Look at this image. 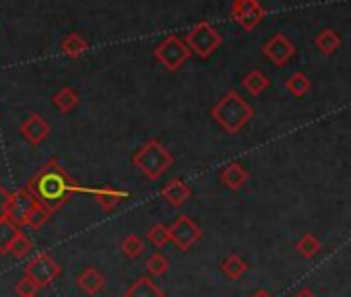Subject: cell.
<instances>
[{
    "label": "cell",
    "mask_w": 351,
    "mask_h": 297,
    "mask_svg": "<svg viewBox=\"0 0 351 297\" xmlns=\"http://www.w3.org/2000/svg\"><path fill=\"white\" fill-rule=\"evenodd\" d=\"M60 50L66 58H81L87 50H89V42L81 36V34H69L62 42H60Z\"/></svg>",
    "instance_id": "obj_18"
},
{
    "label": "cell",
    "mask_w": 351,
    "mask_h": 297,
    "mask_svg": "<svg viewBox=\"0 0 351 297\" xmlns=\"http://www.w3.org/2000/svg\"><path fill=\"white\" fill-rule=\"evenodd\" d=\"M38 289H40V285H38L36 281H32L29 276H23V279L17 283V287H15V291L19 293V297H32V295H38Z\"/></svg>",
    "instance_id": "obj_30"
},
{
    "label": "cell",
    "mask_w": 351,
    "mask_h": 297,
    "mask_svg": "<svg viewBox=\"0 0 351 297\" xmlns=\"http://www.w3.org/2000/svg\"><path fill=\"white\" fill-rule=\"evenodd\" d=\"M60 272H62L60 264L50 254H46V252L36 254L27 262V266H25V276H29L32 281H36L40 287H46V285L54 283L60 276Z\"/></svg>",
    "instance_id": "obj_7"
},
{
    "label": "cell",
    "mask_w": 351,
    "mask_h": 297,
    "mask_svg": "<svg viewBox=\"0 0 351 297\" xmlns=\"http://www.w3.org/2000/svg\"><path fill=\"white\" fill-rule=\"evenodd\" d=\"M27 188L36 194L38 203L44 205L50 213L58 211L69 203L73 194H83L85 186H81L75 178L66 174L58 159L46 162L29 180Z\"/></svg>",
    "instance_id": "obj_1"
},
{
    "label": "cell",
    "mask_w": 351,
    "mask_h": 297,
    "mask_svg": "<svg viewBox=\"0 0 351 297\" xmlns=\"http://www.w3.org/2000/svg\"><path fill=\"white\" fill-rule=\"evenodd\" d=\"M219 268H221V272H223L230 281H238V279H242V276L246 274V270L250 268V264H248L246 258H242V256H238V254H232V256H228V258L221 260Z\"/></svg>",
    "instance_id": "obj_17"
},
{
    "label": "cell",
    "mask_w": 351,
    "mask_h": 297,
    "mask_svg": "<svg viewBox=\"0 0 351 297\" xmlns=\"http://www.w3.org/2000/svg\"><path fill=\"white\" fill-rule=\"evenodd\" d=\"M122 297H165L163 289L151 281V276H138L126 291Z\"/></svg>",
    "instance_id": "obj_16"
},
{
    "label": "cell",
    "mask_w": 351,
    "mask_h": 297,
    "mask_svg": "<svg viewBox=\"0 0 351 297\" xmlns=\"http://www.w3.org/2000/svg\"><path fill=\"white\" fill-rule=\"evenodd\" d=\"M132 164L143 176L155 182L173 166V155L165 144H161L157 138H151L132 155Z\"/></svg>",
    "instance_id": "obj_3"
},
{
    "label": "cell",
    "mask_w": 351,
    "mask_h": 297,
    "mask_svg": "<svg viewBox=\"0 0 351 297\" xmlns=\"http://www.w3.org/2000/svg\"><path fill=\"white\" fill-rule=\"evenodd\" d=\"M36 205H38V198L29 188L15 190L13 198H11V207H9V219L15 221L19 227L27 225V219H29L32 211L36 209Z\"/></svg>",
    "instance_id": "obj_10"
},
{
    "label": "cell",
    "mask_w": 351,
    "mask_h": 297,
    "mask_svg": "<svg viewBox=\"0 0 351 297\" xmlns=\"http://www.w3.org/2000/svg\"><path fill=\"white\" fill-rule=\"evenodd\" d=\"M153 56L165 70L176 73L184 66V62H189V58L193 56V50L189 48L184 40H180L176 34H169L153 48Z\"/></svg>",
    "instance_id": "obj_4"
},
{
    "label": "cell",
    "mask_w": 351,
    "mask_h": 297,
    "mask_svg": "<svg viewBox=\"0 0 351 297\" xmlns=\"http://www.w3.org/2000/svg\"><path fill=\"white\" fill-rule=\"evenodd\" d=\"M120 248H122V254H124L126 258L134 260V258H138V256L145 252V242H143V237H141V235H136V233H128V235L122 240Z\"/></svg>",
    "instance_id": "obj_25"
},
{
    "label": "cell",
    "mask_w": 351,
    "mask_h": 297,
    "mask_svg": "<svg viewBox=\"0 0 351 297\" xmlns=\"http://www.w3.org/2000/svg\"><path fill=\"white\" fill-rule=\"evenodd\" d=\"M242 87L246 93H250L252 97L263 95L269 89V79L261 73V70H250L248 75H244L242 79Z\"/></svg>",
    "instance_id": "obj_21"
},
{
    "label": "cell",
    "mask_w": 351,
    "mask_h": 297,
    "mask_svg": "<svg viewBox=\"0 0 351 297\" xmlns=\"http://www.w3.org/2000/svg\"><path fill=\"white\" fill-rule=\"evenodd\" d=\"M161 198H163L167 205H171V207H182L184 203H189V201L193 198V188H191L184 180L173 178V180H169V182L163 184V188H161Z\"/></svg>",
    "instance_id": "obj_13"
},
{
    "label": "cell",
    "mask_w": 351,
    "mask_h": 297,
    "mask_svg": "<svg viewBox=\"0 0 351 297\" xmlns=\"http://www.w3.org/2000/svg\"><path fill=\"white\" fill-rule=\"evenodd\" d=\"M52 101H54V105H56V109L60 114H69V112H73L79 105V93L75 89H71V87H62L52 97Z\"/></svg>",
    "instance_id": "obj_22"
},
{
    "label": "cell",
    "mask_w": 351,
    "mask_h": 297,
    "mask_svg": "<svg viewBox=\"0 0 351 297\" xmlns=\"http://www.w3.org/2000/svg\"><path fill=\"white\" fill-rule=\"evenodd\" d=\"M147 240L155 246V248H163L167 242H171V235H169V225H163V223H153L147 231Z\"/></svg>",
    "instance_id": "obj_26"
},
{
    "label": "cell",
    "mask_w": 351,
    "mask_h": 297,
    "mask_svg": "<svg viewBox=\"0 0 351 297\" xmlns=\"http://www.w3.org/2000/svg\"><path fill=\"white\" fill-rule=\"evenodd\" d=\"M211 118L223 128V132L238 134L254 118V107L236 89H232L211 107Z\"/></svg>",
    "instance_id": "obj_2"
},
{
    "label": "cell",
    "mask_w": 351,
    "mask_h": 297,
    "mask_svg": "<svg viewBox=\"0 0 351 297\" xmlns=\"http://www.w3.org/2000/svg\"><path fill=\"white\" fill-rule=\"evenodd\" d=\"M32 297H38V295H32Z\"/></svg>",
    "instance_id": "obj_34"
},
{
    "label": "cell",
    "mask_w": 351,
    "mask_h": 297,
    "mask_svg": "<svg viewBox=\"0 0 351 297\" xmlns=\"http://www.w3.org/2000/svg\"><path fill=\"white\" fill-rule=\"evenodd\" d=\"M77 285L81 291H85L87 295H97L104 287H106V276L95 268V266H87L79 276H77Z\"/></svg>",
    "instance_id": "obj_15"
},
{
    "label": "cell",
    "mask_w": 351,
    "mask_h": 297,
    "mask_svg": "<svg viewBox=\"0 0 351 297\" xmlns=\"http://www.w3.org/2000/svg\"><path fill=\"white\" fill-rule=\"evenodd\" d=\"M32 250H34V242L21 231L19 237H17V240L13 242V246H11V254H13L15 258H25Z\"/></svg>",
    "instance_id": "obj_28"
},
{
    "label": "cell",
    "mask_w": 351,
    "mask_h": 297,
    "mask_svg": "<svg viewBox=\"0 0 351 297\" xmlns=\"http://www.w3.org/2000/svg\"><path fill=\"white\" fill-rule=\"evenodd\" d=\"M169 235H171V242L176 244V248L180 252H189L201 242L203 229L189 215H180L169 225Z\"/></svg>",
    "instance_id": "obj_6"
},
{
    "label": "cell",
    "mask_w": 351,
    "mask_h": 297,
    "mask_svg": "<svg viewBox=\"0 0 351 297\" xmlns=\"http://www.w3.org/2000/svg\"><path fill=\"white\" fill-rule=\"evenodd\" d=\"M145 268L151 276H163L167 270H169V260L161 254V252H155L147 258L145 262Z\"/></svg>",
    "instance_id": "obj_27"
},
{
    "label": "cell",
    "mask_w": 351,
    "mask_h": 297,
    "mask_svg": "<svg viewBox=\"0 0 351 297\" xmlns=\"http://www.w3.org/2000/svg\"><path fill=\"white\" fill-rule=\"evenodd\" d=\"M295 250H298V254H302L304 258H316L318 254H320V250H322V244H320V240L314 235V233H304L298 242H295Z\"/></svg>",
    "instance_id": "obj_23"
},
{
    "label": "cell",
    "mask_w": 351,
    "mask_h": 297,
    "mask_svg": "<svg viewBox=\"0 0 351 297\" xmlns=\"http://www.w3.org/2000/svg\"><path fill=\"white\" fill-rule=\"evenodd\" d=\"M263 56L267 60H271L275 66H285L293 56H295V46L293 42L283 36V34H275L265 46H263Z\"/></svg>",
    "instance_id": "obj_9"
},
{
    "label": "cell",
    "mask_w": 351,
    "mask_h": 297,
    "mask_svg": "<svg viewBox=\"0 0 351 297\" xmlns=\"http://www.w3.org/2000/svg\"><path fill=\"white\" fill-rule=\"evenodd\" d=\"M83 194L93 196V201L101 207V211H114L122 201L130 198L128 190H118V188H110V186H101V188H87L85 186Z\"/></svg>",
    "instance_id": "obj_11"
},
{
    "label": "cell",
    "mask_w": 351,
    "mask_h": 297,
    "mask_svg": "<svg viewBox=\"0 0 351 297\" xmlns=\"http://www.w3.org/2000/svg\"><path fill=\"white\" fill-rule=\"evenodd\" d=\"M184 42L189 44L193 54H197L199 58L207 60L209 56H213V52H217V48L221 46L223 38H221V34L209 21H201L193 29H189Z\"/></svg>",
    "instance_id": "obj_5"
},
{
    "label": "cell",
    "mask_w": 351,
    "mask_h": 297,
    "mask_svg": "<svg viewBox=\"0 0 351 297\" xmlns=\"http://www.w3.org/2000/svg\"><path fill=\"white\" fill-rule=\"evenodd\" d=\"M50 211L44 207V205H36V209L32 211V215H29V219H27V225L29 227H34V229H40L42 225H46L48 223V219H50Z\"/></svg>",
    "instance_id": "obj_29"
},
{
    "label": "cell",
    "mask_w": 351,
    "mask_h": 297,
    "mask_svg": "<svg viewBox=\"0 0 351 297\" xmlns=\"http://www.w3.org/2000/svg\"><path fill=\"white\" fill-rule=\"evenodd\" d=\"M250 180L248 170L240 164V162H232L228 164L221 172H219V182L230 188V190H240L246 186V182Z\"/></svg>",
    "instance_id": "obj_14"
},
{
    "label": "cell",
    "mask_w": 351,
    "mask_h": 297,
    "mask_svg": "<svg viewBox=\"0 0 351 297\" xmlns=\"http://www.w3.org/2000/svg\"><path fill=\"white\" fill-rule=\"evenodd\" d=\"M21 134L25 136V140L32 146H40L48 136H50V124L40 116V114H32L27 120H23L21 124Z\"/></svg>",
    "instance_id": "obj_12"
},
{
    "label": "cell",
    "mask_w": 351,
    "mask_h": 297,
    "mask_svg": "<svg viewBox=\"0 0 351 297\" xmlns=\"http://www.w3.org/2000/svg\"><path fill=\"white\" fill-rule=\"evenodd\" d=\"M21 229L15 221H11L9 217L0 221V254H9L13 242L19 237Z\"/></svg>",
    "instance_id": "obj_19"
},
{
    "label": "cell",
    "mask_w": 351,
    "mask_h": 297,
    "mask_svg": "<svg viewBox=\"0 0 351 297\" xmlns=\"http://www.w3.org/2000/svg\"><path fill=\"white\" fill-rule=\"evenodd\" d=\"M341 38L335 29H322L316 38H314V46L324 54V56H330L335 54L339 48H341Z\"/></svg>",
    "instance_id": "obj_20"
},
{
    "label": "cell",
    "mask_w": 351,
    "mask_h": 297,
    "mask_svg": "<svg viewBox=\"0 0 351 297\" xmlns=\"http://www.w3.org/2000/svg\"><path fill=\"white\" fill-rule=\"evenodd\" d=\"M11 198H13V192H9L3 184H0V221L9 217Z\"/></svg>",
    "instance_id": "obj_31"
},
{
    "label": "cell",
    "mask_w": 351,
    "mask_h": 297,
    "mask_svg": "<svg viewBox=\"0 0 351 297\" xmlns=\"http://www.w3.org/2000/svg\"><path fill=\"white\" fill-rule=\"evenodd\" d=\"M232 19L246 31H254L265 19V7L258 0H234Z\"/></svg>",
    "instance_id": "obj_8"
},
{
    "label": "cell",
    "mask_w": 351,
    "mask_h": 297,
    "mask_svg": "<svg viewBox=\"0 0 351 297\" xmlns=\"http://www.w3.org/2000/svg\"><path fill=\"white\" fill-rule=\"evenodd\" d=\"M250 297H273V295H271V293H269L267 289H256V291H254V293H252Z\"/></svg>",
    "instance_id": "obj_33"
},
{
    "label": "cell",
    "mask_w": 351,
    "mask_h": 297,
    "mask_svg": "<svg viewBox=\"0 0 351 297\" xmlns=\"http://www.w3.org/2000/svg\"><path fill=\"white\" fill-rule=\"evenodd\" d=\"M293 297H318L310 287H304V289H300V291H295L293 293Z\"/></svg>",
    "instance_id": "obj_32"
},
{
    "label": "cell",
    "mask_w": 351,
    "mask_h": 297,
    "mask_svg": "<svg viewBox=\"0 0 351 297\" xmlns=\"http://www.w3.org/2000/svg\"><path fill=\"white\" fill-rule=\"evenodd\" d=\"M310 87H312V83H310V79H308L304 73H293V75L285 81V89H287V93H291L293 97H304V95H308V93H310Z\"/></svg>",
    "instance_id": "obj_24"
}]
</instances>
